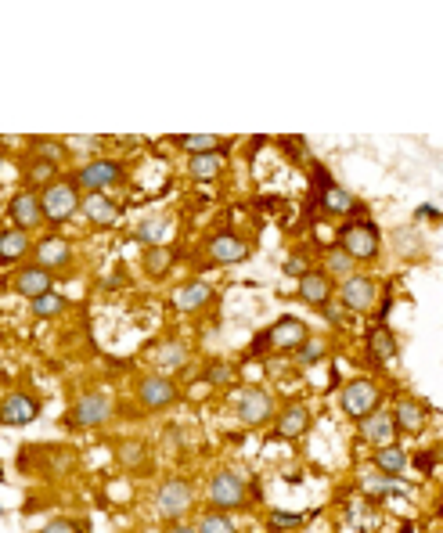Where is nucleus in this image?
<instances>
[{
  "label": "nucleus",
  "mask_w": 443,
  "mask_h": 533,
  "mask_svg": "<svg viewBox=\"0 0 443 533\" xmlns=\"http://www.w3.org/2000/svg\"><path fill=\"white\" fill-rule=\"evenodd\" d=\"M191 505H195V487H191V479H184V476L163 479L159 490H155V512H159V519H166V523H181L184 512H191Z\"/></svg>",
  "instance_id": "f257e3e1"
},
{
  "label": "nucleus",
  "mask_w": 443,
  "mask_h": 533,
  "mask_svg": "<svg viewBox=\"0 0 443 533\" xmlns=\"http://www.w3.org/2000/svg\"><path fill=\"white\" fill-rule=\"evenodd\" d=\"M379 227L371 220H350V224L339 227V249H343L350 260H375L379 256Z\"/></svg>",
  "instance_id": "f03ea898"
},
{
  "label": "nucleus",
  "mask_w": 443,
  "mask_h": 533,
  "mask_svg": "<svg viewBox=\"0 0 443 533\" xmlns=\"http://www.w3.org/2000/svg\"><path fill=\"white\" fill-rule=\"evenodd\" d=\"M209 505L213 512H231L245 505V476L238 469H220L209 476Z\"/></svg>",
  "instance_id": "7ed1b4c3"
},
{
  "label": "nucleus",
  "mask_w": 443,
  "mask_h": 533,
  "mask_svg": "<svg viewBox=\"0 0 443 533\" xmlns=\"http://www.w3.org/2000/svg\"><path fill=\"white\" fill-rule=\"evenodd\" d=\"M80 188L73 181H55L47 184L44 195H40V209H44V220L51 224H65V220L73 217L76 209H80Z\"/></svg>",
  "instance_id": "20e7f679"
},
{
  "label": "nucleus",
  "mask_w": 443,
  "mask_h": 533,
  "mask_svg": "<svg viewBox=\"0 0 443 533\" xmlns=\"http://www.w3.org/2000/svg\"><path fill=\"white\" fill-rule=\"evenodd\" d=\"M238 422L245 425H263L267 418H274V393L263 386H242L231 400Z\"/></svg>",
  "instance_id": "39448f33"
},
{
  "label": "nucleus",
  "mask_w": 443,
  "mask_h": 533,
  "mask_svg": "<svg viewBox=\"0 0 443 533\" xmlns=\"http://www.w3.org/2000/svg\"><path fill=\"white\" fill-rule=\"evenodd\" d=\"M112 418V397L109 393H83L80 400L73 404V411H69V425L73 429H98V425H105Z\"/></svg>",
  "instance_id": "423d86ee"
},
{
  "label": "nucleus",
  "mask_w": 443,
  "mask_h": 533,
  "mask_svg": "<svg viewBox=\"0 0 443 533\" xmlns=\"http://www.w3.org/2000/svg\"><path fill=\"white\" fill-rule=\"evenodd\" d=\"M339 404H343V411L350 418H368L375 407H382V393H379V386L371 379H353V382H346L343 386V397H339Z\"/></svg>",
  "instance_id": "0eeeda50"
},
{
  "label": "nucleus",
  "mask_w": 443,
  "mask_h": 533,
  "mask_svg": "<svg viewBox=\"0 0 443 533\" xmlns=\"http://www.w3.org/2000/svg\"><path fill=\"white\" fill-rule=\"evenodd\" d=\"M119 181H123V163H116V159H91V163H83L76 170L73 184L76 188H87V195H94V191H105Z\"/></svg>",
  "instance_id": "6e6552de"
},
{
  "label": "nucleus",
  "mask_w": 443,
  "mask_h": 533,
  "mask_svg": "<svg viewBox=\"0 0 443 533\" xmlns=\"http://www.w3.org/2000/svg\"><path fill=\"white\" fill-rule=\"evenodd\" d=\"M137 400H141L145 411H166V407H173L181 400V389H177L173 379H166V375H148V379L137 382Z\"/></svg>",
  "instance_id": "1a4fd4ad"
},
{
  "label": "nucleus",
  "mask_w": 443,
  "mask_h": 533,
  "mask_svg": "<svg viewBox=\"0 0 443 533\" xmlns=\"http://www.w3.org/2000/svg\"><path fill=\"white\" fill-rule=\"evenodd\" d=\"M40 397H33V393H8L4 397V404H0V425H8V429H22V425H29L33 418L40 415Z\"/></svg>",
  "instance_id": "9d476101"
},
{
  "label": "nucleus",
  "mask_w": 443,
  "mask_h": 533,
  "mask_svg": "<svg viewBox=\"0 0 443 533\" xmlns=\"http://www.w3.org/2000/svg\"><path fill=\"white\" fill-rule=\"evenodd\" d=\"M375 296H379V289H375V281H371L368 274H350V278H343V285H339V303H343L346 310H353V314L371 310Z\"/></svg>",
  "instance_id": "9b49d317"
},
{
  "label": "nucleus",
  "mask_w": 443,
  "mask_h": 533,
  "mask_svg": "<svg viewBox=\"0 0 443 533\" xmlns=\"http://www.w3.org/2000/svg\"><path fill=\"white\" fill-rule=\"evenodd\" d=\"M263 335H267V346H271V350H285V353H296L299 346L310 339L307 325H303L299 317H278L271 325V332H263Z\"/></svg>",
  "instance_id": "f8f14e48"
},
{
  "label": "nucleus",
  "mask_w": 443,
  "mask_h": 533,
  "mask_svg": "<svg viewBox=\"0 0 443 533\" xmlns=\"http://www.w3.org/2000/svg\"><path fill=\"white\" fill-rule=\"evenodd\" d=\"M11 289L33 303V299L47 296V292H55V278H51V271H44V267H37V263H29V267H22V271L15 274Z\"/></svg>",
  "instance_id": "ddd939ff"
},
{
  "label": "nucleus",
  "mask_w": 443,
  "mask_h": 533,
  "mask_svg": "<svg viewBox=\"0 0 443 533\" xmlns=\"http://www.w3.org/2000/svg\"><path fill=\"white\" fill-rule=\"evenodd\" d=\"M8 213H11V220H15V227L26 231V235L33 231V227L44 224V209H40L37 191H19V195L8 202Z\"/></svg>",
  "instance_id": "4468645a"
},
{
  "label": "nucleus",
  "mask_w": 443,
  "mask_h": 533,
  "mask_svg": "<svg viewBox=\"0 0 443 533\" xmlns=\"http://www.w3.org/2000/svg\"><path fill=\"white\" fill-rule=\"evenodd\" d=\"M206 253H209V260L213 263H242L245 256H249V242L245 238H238V235H231V231H224V235H213L209 238V245H206Z\"/></svg>",
  "instance_id": "2eb2a0df"
},
{
  "label": "nucleus",
  "mask_w": 443,
  "mask_h": 533,
  "mask_svg": "<svg viewBox=\"0 0 443 533\" xmlns=\"http://www.w3.org/2000/svg\"><path fill=\"white\" fill-rule=\"evenodd\" d=\"M296 292H299V299H303V303L325 307V303H332V296H335V281L328 278L325 271H307L303 278H299Z\"/></svg>",
  "instance_id": "dca6fc26"
},
{
  "label": "nucleus",
  "mask_w": 443,
  "mask_h": 533,
  "mask_svg": "<svg viewBox=\"0 0 443 533\" xmlns=\"http://www.w3.org/2000/svg\"><path fill=\"white\" fill-rule=\"evenodd\" d=\"M389 418H393V429H397V433H418L425 425V404L415 397H400L397 407L389 411Z\"/></svg>",
  "instance_id": "f3484780"
},
{
  "label": "nucleus",
  "mask_w": 443,
  "mask_h": 533,
  "mask_svg": "<svg viewBox=\"0 0 443 533\" xmlns=\"http://www.w3.org/2000/svg\"><path fill=\"white\" fill-rule=\"evenodd\" d=\"M361 436L368 443H375V447H386V443H397V429H393V418H389V411H382V407H375L368 418H361Z\"/></svg>",
  "instance_id": "a211bd4d"
},
{
  "label": "nucleus",
  "mask_w": 443,
  "mask_h": 533,
  "mask_svg": "<svg viewBox=\"0 0 443 533\" xmlns=\"http://www.w3.org/2000/svg\"><path fill=\"white\" fill-rule=\"evenodd\" d=\"M213 299V285L202 278L195 281H184L181 289L173 292V303H177V310H184V314H195V310H202Z\"/></svg>",
  "instance_id": "6ab92c4d"
},
{
  "label": "nucleus",
  "mask_w": 443,
  "mask_h": 533,
  "mask_svg": "<svg viewBox=\"0 0 443 533\" xmlns=\"http://www.w3.org/2000/svg\"><path fill=\"white\" fill-rule=\"evenodd\" d=\"M364 346H368V361L371 364H389L393 357H397V335L389 332L386 325H375L368 332V339H364Z\"/></svg>",
  "instance_id": "aec40b11"
},
{
  "label": "nucleus",
  "mask_w": 443,
  "mask_h": 533,
  "mask_svg": "<svg viewBox=\"0 0 443 533\" xmlns=\"http://www.w3.org/2000/svg\"><path fill=\"white\" fill-rule=\"evenodd\" d=\"M80 209L87 213V220H91V224H98V227H116V220H119V206L109 199V195H101V191H94V195H83Z\"/></svg>",
  "instance_id": "412c9836"
},
{
  "label": "nucleus",
  "mask_w": 443,
  "mask_h": 533,
  "mask_svg": "<svg viewBox=\"0 0 443 533\" xmlns=\"http://www.w3.org/2000/svg\"><path fill=\"white\" fill-rule=\"evenodd\" d=\"M307 429H310V411L303 404L285 407L278 415V422H274V436H281V440H299Z\"/></svg>",
  "instance_id": "4be33fe9"
},
{
  "label": "nucleus",
  "mask_w": 443,
  "mask_h": 533,
  "mask_svg": "<svg viewBox=\"0 0 443 533\" xmlns=\"http://www.w3.org/2000/svg\"><path fill=\"white\" fill-rule=\"evenodd\" d=\"M65 263H73V245L65 238H44L37 245V267L55 271V267H65Z\"/></svg>",
  "instance_id": "5701e85b"
},
{
  "label": "nucleus",
  "mask_w": 443,
  "mask_h": 533,
  "mask_svg": "<svg viewBox=\"0 0 443 533\" xmlns=\"http://www.w3.org/2000/svg\"><path fill=\"white\" fill-rule=\"evenodd\" d=\"M227 159H224V148H217V152H202V155H191L188 163V173L195 177V181H217L220 173H224Z\"/></svg>",
  "instance_id": "b1692460"
},
{
  "label": "nucleus",
  "mask_w": 443,
  "mask_h": 533,
  "mask_svg": "<svg viewBox=\"0 0 443 533\" xmlns=\"http://www.w3.org/2000/svg\"><path fill=\"white\" fill-rule=\"evenodd\" d=\"M371 465L382 472V476H400L407 469V451L400 443H386V447H375L371 454Z\"/></svg>",
  "instance_id": "393cba45"
},
{
  "label": "nucleus",
  "mask_w": 443,
  "mask_h": 533,
  "mask_svg": "<svg viewBox=\"0 0 443 533\" xmlns=\"http://www.w3.org/2000/svg\"><path fill=\"white\" fill-rule=\"evenodd\" d=\"M29 253V235L19 231V227H8V231H0V267L4 263H15Z\"/></svg>",
  "instance_id": "a878e982"
},
{
  "label": "nucleus",
  "mask_w": 443,
  "mask_h": 533,
  "mask_svg": "<svg viewBox=\"0 0 443 533\" xmlns=\"http://www.w3.org/2000/svg\"><path fill=\"white\" fill-rule=\"evenodd\" d=\"M321 206L328 209V213H353V195L346 188H339V184L332 181L325 173V191H321Z\"/></svg>",
  "instance_id": "bb28decb"
},
{
  "label": "nucleus",
  "mask_w": 443,
  "mask_h": 533,
  "mask_svg": "<svg viewBox=\"0 0 443 533\" xmlns=\"http://www.w3.org/2000/svg\"><path fill=\"white\" fill-rule=\"evenodd\" d=\"M155 364L163 371H181L188 364V346L181 339H170V343H163V350L155 353Z\"/></svg>",
  "instance_id": "cd10ccee"
},
{
  "label": "nucleus",
  "mask_w": 443,
  "mask_h": 533,
  "mask_svg": "<svg viewBox=\"0 0 443 533\" xmlns=\"http://www.w3.org/2000/svg\"><path fill=\"white\" fill-rule=\"evenodd\" d=\"M191 530L195 533H238V526H235V519L224 512H202L199 523L191 526Z\"/></svg>",
  "instance_id": "c85d7f7f"
},
{
  "label": "nucleus",
  "mask_w": 443,
  "mask_h": 533,
  "mask_svg": "<svg viewBox=\"0 0 443 533\" xmlns=\"http://www.w3.org/2000/svg\"><path fill=\"white\" fill-rule=\"evenodd\" d=\"M119 465L123 469H145L148 465V447L141 440H127V443H119Z\"/></svg>",
  "instance_id": "c756f323"
},
{
  "label": "nucleus",
  "mask_w": 443,
  "mask_h": 533,
  "mask_svg": "<svg viewBox=\"0 0 443 533\" xmlns=\"http://www.w3.org/2000/svg\"><path fill=\"white\" fill-rule=\"evenodd\" d=\"M170 263H173V249H166V245H148L145 271L152 274V278H163V274L170 271Z\"/></svg>",
  "instance_id": "7c9ffc66"
},
{
  "label": "nucleus",
  "mask_w": 443,
  "mask_h": 533,
  "mask_svg": "<svg viewBox=\"0 0 443 533\" xmlns=\"http://www.w3.org/2000/svg\"><path fill=\"white\" fill-rule=\"evenodd\" d=\"M177 145H181L188 155H202V152H217L220 137H213V134H184V137H177Z\"/></svg>",
  "instance_id": "2f4dec72"
},
{
  "label": "nucleus",
  "mask_w": 443,
  "mask_h": 533,
  "mask_svg": "<svg viewBox=\"0 0 443 533\" xmlns=\"http://www.w3.org/2000/svg\"><path fill=\"white\" fill-rule=\"evenodd\" d=\"M65 307H69V299L58 296V292H47V296L33 299V317H58Z\"/></svg>",
  "instance_id": "473e14b6"
},
{
  "label": "nucleus",
  "mask_w": 443,
  "mask_h": 533,
  "mask_svg": "<svg viewBox=\"0 0 443 533\" xmlns=\"http://www.w3.org/2000/svg\"><path fill=\"white\" fill-rule=\"evenodd\" d=\"M303 523V515L299 512H267V530L281 533V530H296Z\"/></svg>",
  "instance_id": "72a5a7b5"
},
{
  "label": "nucleus",
  "mask_w": 443,
  "mask_h": 533,
  "mask_svg": "<svg viewBox=\"0 0 443 533\" xmlns=\"http://www.w3.org/2000/svg\"><path fill=\"white\" fill-rule=\"evenodd\" d=\"M325 274H328V278H332V274H343V278H350L353 260L343 253V249H332V253H328V263H325Z\"/></svg>",
  "instance_id": "f704fd0d"
},
{
  "label": "nucleus",
  "mask_w": 443,
  "mask_h": 533,
  "mask_svg": "<svg viewBox=\"0 0 443 533\" xmlns=\"http://www.w3.org/2000/svg\"><path fill=\"white\" fill-rule=\"evenodd\" d=\"M37 533H87V526L80 523V519H69V515H58V519H51V523L44 526V530Z\"/></svg>",
  "instance_id": "c9c22d12"
},
{
  "label": "nucleus",
  "mask_w": 443,
  "mask_h": 533,
  "mask_svg": "<svg viewBox=\"0 0 443 533\" xmlns=\"http://www.w3.org/2000/svg\"><path fill=\"white\" fill-rule=\"evenodd\" d=\"M55 173H58V166H55V163H44V159H37V163H33V170H29V181H37V184H55Z\"/></svg>",
  "instance_id": "e433bc0d"
},
{
  "label": "nucleus",
  "mask_w": 443,
  "mask_h": 533,
  "mask_svg": "<svg viewBox=\"0 0 443 533\" xmlns=\"http://www.w3.org/2000/svg\"><path fill=\"white\" fill-rule=\"evenodd\" d=\"M202 379L213 382V386H224V382H231V368H227L224 361H213V364H206V371H202Z\"/></svg>",
  "instance_id": "4c0bfd02"
},
{
  "label": "nucleus",
  "mask_w": 443,
  "mask_h": 533,
  "mask_svg": "<svg viewBox=\"0 0 443 533\" xmlns=\"http://www.w3.org/2000/svg\"><path fill=\"white\" fill-rule=\"evenodd\" d=\"M163 231H166V224L163 220H141V227H137V238H141V242H159V238H163Z\"/></svg>",
  "instance_id": "58836bf2"
},
{
  "label": "nucleus",
  "mask_w": 443,
  "mask_h": 533,
  "mask_svg": "<svg viewBox=\"0 0 443 533\" xmlns=\"http://www.w3.org/2000/svg\"><path fill=\"white\" fill-rule=\"evenodd\" d=\"M321 353H325V346L317 343V339H307V343H303V346L296 350V361H299V364H314L317 357H321Z\"/></svg>",
  "instance_id": "ea45409f"
},
{
  "label": "nucleus",
  "mask_w": 443,
  "mask_h": 533,
  "mask_svg": "<svg viewBox=\"0 0 443 533\" xmlns=\"http://www.w3.org/2000/svg\"><path fill=\"white\" fill-rule=\"evenodd\" d=\"M37 155H44V163H62L65 148L62 145H51V141H37Z\"/></svg>",
  "instance_id": "a19ab883"
},
{
  "label": "nucleus",
  "mask_w": 443,
  "mask_h": 533,
  "mask_svg": "<svg viewBox=\"0 0 443 533\" xmlns=\"http://www.w3.org/2000/svg\"><path fill=\"white\" fill-rule=\"evenodd\" d=\"M285 274H289V278H303V274H307V260H303V256H289V260H285Z\"/></svg>",
  "instance_id": "79ce46f5"
},
{
  "label": "nucleus",
  "mask_w": 443,
  "mask_h": 533,
  "mask_svg": "<svg viewBox=\"0 0 443 533\" xmlns=\"http://www.w3.org/2000/svg\"><path fill=\"white\" fill-rule=\"evenodd\" d=\"M321 314H325L328 321H332V325H339V321H343V314H339V307H332V303H325V307H321Z\"/></svg>",
  "instance_id": "37998d69"
},
{
  "label": "nucleus",
  "mask_w": 443,
  "mask_h": 533,
  "mask_svg": "<svg viewBox=\"0 0 443 533\" xmlns=\"http://www.w3.org/2000/svg\"><path fill=\"white\" fill-rule=\"evenodd\" d=\"M166 533H195V530H191L188 523H170L166 526Z\"/></svg>",
  "instance_id": "c03bdc74"
},
{
  "label": "nucleus",
  "mask_w": 443,
  "mask_h": 533,
  "mask_svg": "<svg viewBox=\"0 0 443 533\" xmlns=\"http://www.w3.org/2000/svg\"><path fill=\"white\" fill-rule=\"evenodd\" d=\"M0 166H4V163H0Z\"/></svg>",
  "instance_id": "a18cd8bd"
}]
</instances>
